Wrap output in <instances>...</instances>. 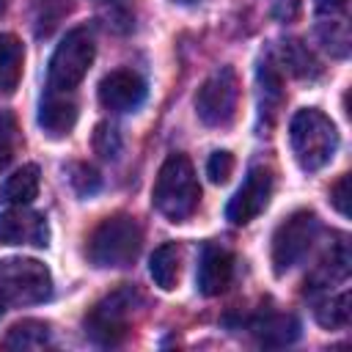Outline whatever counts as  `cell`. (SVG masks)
Wrapping results in <instances>:
<instances>
[{
    "label": "cell",
    "mask_w": 352,
    "mask_h": 352,
    "mask_svg": "<svg viewBox=\"0 0 352 352\" xmlns=\"http://www.w3.org/2000/svg\"><path fill=\"white\" fill-rule=\"evenodd\" d=\"M289 143L302 170H322L338 151V129L322 110L302 107L292 116Z\"/></svg>",
    "instance_id": "obj_1"
},
{
    "label": "cell",
    "mask_w": 352,
    "mask_h": 352,
    "mask_svg": "<svg viewBox=\"0 0 352 352\" xmlns=\"http://www.w3.org/2000/svg\"><path fill=\"white\" fill-rule=\"evenodd\" d=\"M151 201H154L157 212L173 223L187 220L198 209L201 187H198L192 162L184 154H170L162 162L157 182H154V190H151Z\"/></svg>",
    "instance_id": "obj_2"
},
{
    "label": "cell",
    "mask_w": 352,
    "mask_h": 352,
    "mask_svg": "<svg viewBox=\"0 0 352 352\" xmlns=\"http://www.w3.org/2000/svg\"><path fill=\"white\" fill-rule=\"evenodd\" d=\"M143 245V231L129 214H113L102 220L88 239V258L94 267L118 270L129 267Z\"/></svg>",
    "instance_id": "obj_3"
},
{
    "label": "cell",
    "mask_w": 352,
    "mask_h": 352,
    "mask_svg": "<svg viewBox=\"0 0 352 352\" xmlns=\"http://www.w3.org/2000/svg\"><path fill=\"white\" fill-rule=\"evenodd\" d=\"M52 294V275L36 258H3L0 261V316L11 308L44 302Z\"/></svg>",
    "instance_id": "obj_4"
},
{
    "label": "cell",
    "mask_w": 352,
    "mask_h": 352,
    "mask_svg": "<svg viewBox=\"0 0 352 352\" xmlns=\"http://www.w3.org/2000/svg\"><path fill=\"white\" fill-rule=\"evenodd\" d=\"M140 302H143V297L135 286H121V289L110 292L85 316V333L102 346L121 344L132 327V316Z\"/></svg>",
    "instance_id": "obj_5"
},
{
    "label": "cell",
    "mask_w": 352,
    "mask_h": 352,
    "mask_svg": "<svg viewBox=\"0 0 352 352\" xmlns=\"http://www.w3.org/2000/svg\"><path fill=\"white\" fill-rule=\"evenodd\" d=\"M94 55H96V44H94L91 30L88 28H72L60 38V44L55 47V52L50 58V74H47L50 88L74 91L82 82V77L88 74Z\"/></svg>",
    "instance_id": "obj_6"
},
{
    "label": "cell",
    "mask_w": 352,
    "mask_h": 352,
    "mask_svg": "<svg viewBox=\"0 0 352 352\" xmlns=\"http://www.w3.org/2000/svg\"><path fill=\"white\" fill-rule=\"evenodd\" d=\"M319 239V217L314 212H294L289 214L272 236V267L278 275L294 270L302 264V258L311 253L314 242Z\"/></svg>",
    "instance_id": "obj_7"
},
{
    "label": "cell",
    "mask_w": 352,
    "mask_h": 352,
    "mask_svg": "<svg viewBox=\"0 0 352 352\" xmlns=\"http://www.w3.org/2000/svg\"><path fill=\"white\" fill-rule=\"evenodd\" d=\"M239 104V80L231 66L217 69L204 80L195 96V113L209 126H226L234 121Z\"/></svg>",
    "instance_id": "obj_8"
},
{
    "label": "cell",
    "mask_w": 352,
    "mask_h": 352,
    "mask_svg": "<svg viewBox=\"0 0 352 352\" xmlns=\"http://www.w3.org/2000/svg\"><path fill=\"white\" fill-rule=\"evenodd\" d=\"M270 195H272V173L267 168H250L242 187L234 192V198L226 206L228 220L236 226L250 223L253 217H258L267 209Z\"/></svg>",
    "instance_id": "obj_9"
},
{
    "label": "cell",
    "mask_w": 352,
    "mask_h": 352,
    "mask_svg": "<svg viewBox=\"0 0 352 352\" xmlns=\"http://www.w3.org/2000/svg\"><path fill=\"white\" fill-rule=\"evenodd\" d=\"M146 99V82L132 69H116L102 77L99 82V102L113 113L138 110Z\"/></svg>",
    "instance_id": "obj_10"
},
{
    "label": "cell",
    "mask_w": 352,
    "mask_h": 352,
    "mask_svg": "<svg viewBox=\"0 0 352 352\" xmlns=\"http://www.w3.org/2000/svg\"><path fill=\"white\" fill-rule=\"evenodd\" d=\"M50 228L47 220L36 212H28L22 206H14L11 212L0 214V245H36L47 248Z\"/></svg>",
    "instance_id": "obj_11"
},
{
    "label": "cell",
    "mask_w": 352,
    "mask_h": 352,
    "mask_svg": "<svg viewBox=\"0 0 352 352\" xmlns=\"http://www.w3.org/2000/svg\"><path fill=\"white\" fill-rule=\"evenodd\" d=\"M77 124V102L72 99V91L47 88L38 104V126L50 138H66Z\"/></svg>",
    "instance_id": "obj_12"
},
{
    "label": "cell",
    "mask_w": 352,
    "mask_h": 352,
    "mask_svg": "<svg viewBox=\"0 0 352 352\" xmlns=\"http://www.w3.org/2000/svg\"><path fill=\"white\" fill-rule=\"evenodd\" d=\"M234 278V256L226 248L217 245H206L201 253V264H198V289L206 297L223 294L228 289Z\"/></svg>",
    "instance_id": "obj_13"
},
{
    "label": "cell",
    "mask_w": 352,
    "mask_h": 352,
    "mask_svg": "<svg viewBox=\"0 0 352 352\" xmlns=\"http://www.w3.org/2000/svg\"><path fill=\"white\" fill-rule=\"evenodd\" d=\"M250 333L264 346H286V344L297 341L300 322L292 314H261L250 322Z\"/></svg>",
    "instance_id": "obj_14"
},
{
    "label": "cell",
    "mask_w": 352,
    "mask_h": 352,
    "mask_svg": "<svg viewBox=\"0 0 352 352\" xmlns=\"http://www.w3.org/2000/svg\"><path fill=\"white\" fill-rule=\"evenodd\" d=\"M25 47L16 36L0 33V94H14L22 80Z\"/></svg>",
    "instance_id": "obj_15"
},
{
    "label": "cell",
    "mask_w": 352,
    "mask_h": 352,
    "mask_svg": "<svg viewBox=\"0 0 352 352\" xmlns=\"http://www.w3.org/2000/svg\"><path fill=\"white\" fill-rule=\"evenodd\" d=\"M36 195H38V168L36 165H22L0 187V201H6L8 206H28Z\"/></svg>",
    "instance_id": "obj_16"
},
{
    "label": "cell",
    "mask_w": 352,
    "mask_h": 352,
    "mask_svg": "<svg viewBox=\"0 0 352 352\" xmlns=\"http://www.w3.org/2000/svg\"><path fill=\"white\" fill-rule=\"evenodd\" d=\"M50 341H52V330L47 322L25 319L6 333L0 346L3 349H44V346H50Z\"/></svg>",
    "instance_id": "obj_17"
},
{
    "label": "cell",
    "mask_w": 352,
    "mask_h": 352,
    "mask_svg": "<svg viewBox=\"0 0 352 352\" xmlns=\"http://www.w3.org/2000/svg\"><path fill=\"white\" fill-rule=\"evenodd\" d=\"M148 272L154 278V283L165 292L176 289L179 283V272H182V253L173 242L168 245H160L154 253H151V261H148Z\"/></svg>",
    "instance_id": "obj_18"
},
{
    "label": "cell",
    "mask_w": 352,
    "mask_h": 352,
    "mask_svg": "<svg viewBox=\"0 0 352 352\" xmlns=\"http://www.w3.org/2000/svg\"><path fill=\"white\" fill-rule=\"evenodd\" d=\"M314 314L319 319V324L324 327H344L349 322V292L341 289V292H330V294H322V297H314Z\"/></svg>",
    "instance_id": "obj_19"
},
{
    "label": "cell",
    "mask_w": 352,
    "mask_h": 352,
    "mask_svg": "<svg viewBox=\"0 0 352 352\" xmlns=\"http://www.w3.org/2000/svg\"><path fill=\"white\" fill-rule=\"evenodd\" d=\"M258 82H261V110L267 107L270 113H275L272 107L280 102V72L264 60L261 69H258Z\"/></svg>",
    "instance_id": "obj_20"
},
{
    "label": "cell",
    "mask_w": 352,
    "mask_h": 352,
    "mask_svg": "<svg viewBox=\"0 0 352 352\" xmlns=\"http://www.w3.org/2000/svg\"><path fill=\"white\" fill-rule=\"evenodd\" d=\"M94 146H96V151H99L104 160H113V157L118 154V148H121L118 132H116L113 126H107V124H99V126H96V135H94Z\"/></svg>",
    "instance_id": "obj_21"
},
{
    "label": "cell",
    "mask_w": 352,
    "mask_h": 352,
    "mask_svg": "<svg viewBox=\"0 0 352 352\" xmlns=\"http://www.w3.org/2000/svg\"><path fill=\"white\" fill-rule=\"evenodd\" d=\"M231 170H234V157H231L228 151H214V154L209 157V162H206V173H209V179H212L214 184L228 182Z\"/></svg>",
    "instance_id": "obj_22"
},
{
    "label": "cell",
    "mask_w": 352,
    "mask_h": 352,
    "mask_svg": "<svg viewBox=\"0 0 352 352\" xmlns=\"http://www.w3.org/2000/svg\"><path fill=\"white\" fill-rule=\"evenodd\" d=\"M346 190H349V176H341L338 184L330 190V201L341 214H349V192Z\"/></svg>",
    "instance_id": "obj_23"
},
{
    "label": "cell",
    "mask_w": 352,
    "mask_h": 352,
    "mask_svg": "<svg viewBox=\"0 0 352 352\" xmlns=\"http://www.w3.org/2000/svg\"><path fill=\"white\" fill-rule=\"evenodd\" d=\"M346 3L349 0H316V11L319 14H338V11H344L346 8Z\"/></svg>",
    "instance_id": "obj_24"
},
{
    "label": "cell",
    "mask_w": 352,
    "mask_h": 352,
    "mask_svg": "<svg viewBox=\"0 0 352 352\" xmlns=\"http://www.w3.org/2000/svg\"><path fill=\"white\" fill-rule=\"evenodd\" d=\"M8 162H11V146H8L6 135H3V138H0V170H3Z\"/></svg>",
    "instance_id": "obj_25"
},
{
    "label": "cell",
    "mask_w": 352,
    "mask_h": 352,
    "mask_svg": "<svg viewBox=\"0 0 352 352\" xmlns=\"http://www.w3.org/2000/svg\"><path fill=\"white\" fill-rule=\"evenodd\" d=\"M3 11H6V0H0V14H3Z\"/></svg>",
    "instance_id": "obj_26"
},
{
    "label": "cell",
    "mask_w": 352,
    "mask_h": 352,
    "mask_svg": "<svg viewBox=\"0 0 352 352\" xmlns=\"http://www.w3.org/2000/svg\"><path fill=\"white\" fill-rule=\"evenodd\" d=\"M176 3H198V0H176Z\"/></svg>",
    "instance_id": "obj_27"
}]
</instances>
